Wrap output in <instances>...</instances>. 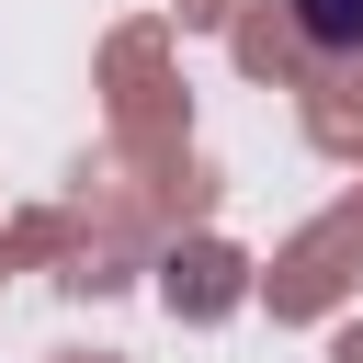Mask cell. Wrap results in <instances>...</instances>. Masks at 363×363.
<instances>
[{
	"label": "cell",
	"instance_id": "1",
	"mask_svg": "<svg viewBox=\"0 0 363 363\" xmlns=\"http://www.w3.org/2000/svg\"><path fill=\"white\" fill-rule=\"evenodd\" d=\"M295 34L318 57H363V0H295Z\"/></svg>",
	"mask_w": 363,
	"mask_h": 363
}]
</instances>
